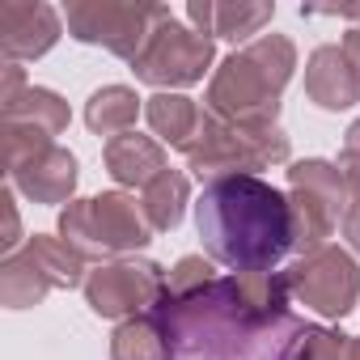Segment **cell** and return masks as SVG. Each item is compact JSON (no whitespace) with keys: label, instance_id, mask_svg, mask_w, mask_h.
<instances>
[{"label":"cell","instance_id":"1","mask_svg":"<svg viewBox=\"0 0 360 360\" xmlns=\"http://www.w3.org/2000/svg\"><path fill=\"white\" fill-rule=\"evenodd\" d=\"M195 229L204 250L238 271H267L292 250L288 195L263 183L259 174L212 178L195 204Z\"/></svg>","mask_w":360,"mask_h":360},{"label":"cell","instance_id":"2","mask_svg":"<svg viewBox=\"0 0 360 360\" xmlns=\"http://www.w3.org/2000/svg\"><path fill=\"white\" fill-rule=\"evenodd\" d=\"M297 47L284 34H259L221 60L208 81V115L246 127H271L280 115V94L292 81Z\"/></svg>","mask_w":360,"mask_h":360},{"label":"cell","instance_id":"3","mask_svg":"<svg viewBox=\"0 0 360 360\" xmlns=\"http://www.w3.org/2000/svg\"><path fill=\"white\" fill-rule=\"evenodd\" d=\"M60 238L89 263V259H110V255H127L153 242V225L144 217V208L123 195V191H106L94 200H68V208L60 212Z\"/></svg>","mask_w":360,"mask_h":360},{"label":"cell","instance_id":"4","mask_svg":"<svg viewBox=\"0 0 360 360\" xmlns=\"http://www.w3.org/2000/svg\"><path fill=\"white\" fill-rule=\"evenodd\" d=\"M288 161V136L280 131V123L271 127H246V123H225L217 115L204 110L200 136L187 148V165L200 178H229V174H255L267 165Z\"/></svg>","mask_w":360,"mask_h":360},{"label":"cell","instance_id":"5","mask_svg":"<svg viewBox=\"0 0 360 360\" xmlns=\"http://www.w3.org/2000/svg\"><path fill=\"white\" fill-rule=\"evenodd\" d=\"M165 18H174L165 5H119V0H72L64 9L68 34L77 43L106 47L123 60H136Z\"/></svg>","mask_w":360,"mask_h":360},{"label":"cell","instance_id":"6","mask_svg":"<svg viewBox=\"0 0 360 360\" xmlns=\"http://www.w3.org/2000/svg\"><path fill=\"white\" fill-rule=\"evenodd\" d=\"M212 60H217V47H212L208 34L187 30V26H178L174 18H165L148 34L144 51L131 60V72H136V81L169 94V89H183V85L204 81Z\"/></svg>","mask_w":360,"mask_h":360},{"label":"cell","instance_id":"7","mask_svg":"<svg viewBox=\"0 0 360 360\" xmlns=\"http://www.w3.org/2000/svg\"><path fill=\"white\" fill-rule=\"evenodd\" d=\"M284 284H288V297H297L305 309L322 318H343L360 301V263L339 246H322L301 255L284 271Z\"/></svg>","mask_w":360,"mask_h":360},{"label":"cell","instance_id":"8","mask_svg":"<svg viewBox=\"0 0 360 360\" xmlns=\"http://www.w3.org/2000/svg\"><path fill=\"white\" fill-rule=\"evenodd\" d=\"M165 297V271L144 259H115L98 263L85 276V301L98 318H140L157 309Z\"/></svg>","mask_w":360,"mask_h":360},{"label":"cell","instance_id":"9","mask_svg":"<svg viewBox=\"0 0 360 360\" xmlns=\"http://www.w3.org/2000/svg\"><path fill=\"white\" fill-rule=\"evenodd\" d=\"M60 13L43 0H0V51L9 64L39 60L60 43Z\"/></svg>","mask_w":360,"mask_h":360},{"label":"cell","instance_id":"10","mask_svg":"<svg viewBox=\"0 0 360 360\" xmlns=\"http://www.w3.org/2000/svg\"><path fill=\"white\" fill-rule=\"evenodd\" d=\"M305 98L322 110H347L360 102V77L352 68V60L343 56V47L326 43L309 56L305 64Z\"/></svg>","mask_w":360,"mask_h":360},{"label":"cell","instance_id":"11","mask_svg":"<svg viewBox=\"0 0 360 360\" xmlns=\"http://www.w3.org/2000/svg\"><path fill=\"white\" fill-rule=\"evenodd\" d=\"M9 178H13V187L30 204H64L77 191V157L68 148L51 144L47 153H39L26 165H18Z\"/></svg>","mask_w":360,"mask_h":360},{"label":"cell","instance_id":"12","mask_svg":"<svg viewBox=\"0 0 360 360\" xmlns=\"http://www.w3.org/2000/svg\"><path fill=\"white\" fill-rule=\"evenodd\" d=\"M102 157H106V174L115 178L119 187H140V191L153 183L161 169H169V165H165V148H161V140L140 136V131H127V136L106 140Z\"/></svg>","mask_w":360,"mask_h":360},{"label":"cell","instance_id":"13","mask_svg":"<svg viewBox=\"0 0 360 360\" xmlns=\"http://www.w3.org/2000/svg\"><path fill=\"white\" fill-rule=\"evenodd\" d=\"M144 119H148L153 136H161V144L183 148V153L191 148V140L200 136V123H204L200 106L187 94H153L144 102Z\"/></svg>","mask_w":360,"mask_h":360},{"label":"cell","instance_id":"14","mask_svg":"<svg viewBox=\"0 0 360 360\" xmlns=\"http://www.w3.org/2000/svg\"><path fill=\"white\" fill-rule=\"evenodd\" d=\"M187 200H191L187 174H183V169H161L153 183L140 191V208H144L153 233L178 229V221H183V212H187Z\"/></svg>","mask_w":360,"mask_h":360},{"label":"cell","instance_id":"15","mask_svg":"<svg viewBox=\"0 0 360 360\" xmlns=\"http://www.w3.org/2000/svg\"><path fill=\"white\" fill-rule=\"evenodd\" d=\"M136 115H140V98L127 85H102L85 102V123L94 136H110V140L127 136L136 127Z\"/></svg>","mask_w":360,"mask_h":360},{"label":"cell","instance_id":"16","mask_svg":"<svg viewBox=\"0 0 360 360\" xmlns=\"http://www.w3.org/2000/svg\"><path fill=\"white\" fill-rule=\"evenodd\" d=\"M110 360H169V330L157 314L119 322L110 335Z\"/></svg>","mask_w":360,"mask_h":360},{"label":"cell","instance_id":"17","mask_svg":"<svg viewBox=\"0 0 360 360\" xmlns=\"http://www.w3.org/2000/svg\"><path fill=\"white\" fill-rule=\"evenodd\" d=\"M47 292H51V280L39 271V263L30 259L26 246L0 263V301H5L9 309H30V305H39Z\"/></svg>","mask_w":360,"mask_h":360},{"label":"cell","instance_id":"18","mask_svg":"<svg viewBox=\"0 0 360 360\" xmlns=\"http://www.w3.org/2000/svg\"><path fill=\"white\" fill-rule=\"evenodd\" d=\"M26 250H30V259L39 263V271L51 280V288H77V284H81L85 259H81L64 238L34 233V238H26Z\"/></svg>","mask_w":360,"mask_h":360},{"label":"cell","instance_id":"19","mask_svg":"<svg viewBox=\"0 0 360 360\" xmlns=\"http://www.w3.org/2000/svg\"><path fill=\"white\" fill-rule=\"evenodd\" d=\"M0 115H5V119H22V123H34L47 136H60L68 127V102L60 94H51V89H39V85H30L26 94H18L13 102H5V106H0Z\"/></svg>","mask_w":360,"mask_h":360},{"label":"cell","instance_id":"20","mask_svg":"<svg viewBox=\"0 0 360 360\" xmlns=\"http://www.w3.org/2000/svg\"><path fill=\"white\" fill-rule=\"evenodd\" d=\"M288 187H305V191H314L318 200H326L339 217L352 208V191L343 187V178H339V165L335 161H318V157H309V161H292L288 165ZM343 225V221H339Z\"/></svg>","mask_w":360,"mask_h":360},{"label":"cell","instance_id":"21","mask_svg":"<svg viewBox=\"0 0 360 360\" xmlns=\"http://www.w3.org/2000/svg\"><path fill=\"white\" fill-rule=\"evenodd\" d=\"M276 18V5H217L212 13V39H229V43H255V34Z\"/></svg>","mask_w":360,"mask_h":360},{"label":"cell","instance_id":"22","mask_svg":"<svg viewBox=\"0 0 360 360\" xmlns=\"http://www.w3.org/2000/svg\"><path fill=\"white\" fill-rule=\"evenodd\" d=\"M284 360H356V339L326 326H305L288 343Z\"/></svg>","mask_w":360,"mask_h":360},{"label":"cell","instance_id":"23","mask_svg":"<svg viewBox=\"0 0 360 360\" xmlns=\"http://www.w3.org/2000/svg\"><path fill=\"white\" fill-rule=\"evenodd\" d=\"M0 136H5V169H9V174H13L18 165H26L30 157L47 153V148L56 144V136H47L43 127H34V123H22V119H5Z\"/></svg>","mask_w":360,"mask_h":360},{"label":"cell","instance_id":"24","mask_svg":"<svg viewBox=\"0 0 360 360\" xmlns=\"http://www.w3.org/2000/svg\"><path fill=\"white\" fill-rule=\"evenodd\" d=\"M208 284H212V263L200 259V255H187V259H178V267L165 276V297L161 301H191Z\"/></svg>","mask_w":360,"mask_h":360},{"label":"cell","instance_id":"25","mask_svg":"<svg viewBox=\"0 0 360 360\" xmlns=\"http://www.w3.org/2000/svg\"><path fill=\"white\" fill-rule=\"evenodd\" d=\"M0 204H5V238H0V250H5V259L9 255H18V242H22V221H18V204H13V187L0 195Z\"/></svg>","mask_w":360,"mask_h":360},{"label":"cell","instance_id":"26","mask_svg":"<svg viewBox=\"0 0 360 360\" xmlns=\"http://www.w3.org/2000/svg\"><path fill=\"white\" fill-rule=\"evenodd\" d=\"M335 165H339V178H343V187L352 191V200H360V153L356 148H343V157Z\"/></svg>","mask_w":360,"mask_h":360},{"label":"cell","instance_id":"27","mask_svg":"<svg viewBox=\"0 0 360 360\" xmlns=\"http://www.w3.org/2000/svg\"><path fill=\"white\" fill-rule=\"evenodd\" d=\"M30 85H26V72H22V64H5V89H0V106L5 102H13L18 94H26Z\"/></svg>","mask_w":360,"mask_h":360},{"label":"cell","instance_id":"28","mask_svg":"<svg viewBox=\"0 0 360 360\" xmlns=\"http://www.w3.org/2000/svg\"><path fill=\"white\" fill-rule=\"evenodd\" d=\"M339 229H343L347 246H352V250L360 255V200H352V208L343 212V225H339Z\"/></svg>","mask_w":360,"mask_h":360},{"label":"cell","instance_id":"29","mask_svg":"<svg viewBox=\"0 0 360 360\" xmlns=\"http://www.w3.org/2000/svg\"><path fill=\"white\" fill-rule=\"evenodd\" d=\"M339 47H343V56L352 60V68H356V77H360V26H352V30L343 34V43H339Z\"/></svg>","mask_w":360,"mask_h":360},{"label":"cell","instance_id":"30","mask_svg":"<svg viewBox=\"0 0 360 360\" xmlns=\"http://www.w3.org/2000/svg\"><path fill=\"white\" fill-rule=\"evenodd\" d=\"M347 148H356V153H360V119L347 127Z\"/></svg>","mask_w":360,"mask_h":360}]
</instances>
